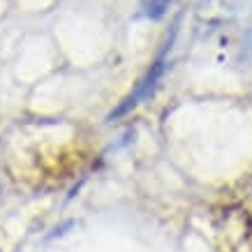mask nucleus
Instances as JSON below:
<instances>
[{"mask_svg":"<svg viewBox=\"0 0 252 252\" xmlns=\"http://www.w3.org/2000/svg\"><path fill=\"white\" fill-rule=\"evenodd\" d=\"M169 5H171V0H141V14L146 19L158 21V19H162V16L167 14Z\"/></svg>","mask_w":252,"mask_h":252,"instance_id":"2","label":"nucleus"},{"mask_svg":"<svg viewBox=\"0 0 252 252\" xmlns=\"http://www.w3.org/2000/svg\"><path fill=\"white\" fill-rule=\"evenodd\" d=\"M169 49H171V39H169V44H164L162 54L158 56L153 63H151V67L146 69L144 77L139 79V84L134 86V91H132L130 95H127V97L118 104V109H114V111L109 114V121L121 118L123 114H127L130 109H134L137 104H141L144 99H148L151 95H153L155 88H158V84H160L162 77H164V69H167V51H169Z\"/></svg>","mask_w":252,"mask_h":252,"instance_id":"1","label":"nucleus"},{"mask_svg":"<svg viewBox=\"0 0 252 252\" xmlns=\"http://www.w3.org/2000/svg\"><path fill=\"white\" fill-rule=\"evenodd\" d=\"M245 51H248V56H250V61H252V28L245 35Z\"/></svg>","mask_w":252,"mask_h":252,"instance_id":"3","label":"nucleus"}]
</instances>
